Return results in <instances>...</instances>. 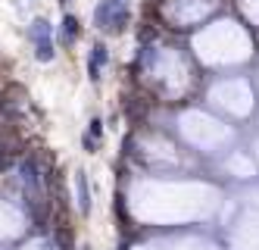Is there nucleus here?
<instances>
[{
  "label": "nucleus",
  "mask_w": 259,
  "mask_h": 250,
  "mask_svg": "<svg viewBox=\"0 0 259 250\" xmlns=\"http://www.w3.org/2000/svg\"><path fill=\"white\" fill-rule=\"evenodd\" d=\"M106 63V47L103 44H94V50H91V60H88V72H91V79H100V69Z\"/></svg>",
  "instance_id": "1"
},
{
  "label": "nucleus",
  "mask_w": 259,
  "mask_h": 250,
  "mask_svg": "<svg viewBox=\"0 0 259 250\" xmlns=\"http://www.w3.org/2000/svg\"><path fill=\"white\" fill-rule=\"evenodd\" d=\"M75 185H78V206H81V213H91V194H88L84 172H78V175H75Z\"/></svg>",
  "instance_id": "2"
},
{
  "label": "nucleus",
  "mask_w": 259,
  "mask_h": 250,
  "mask_svg": "<svg viewBox=\"0 0 259 250\" xmlns=\"http://www.w3.org/2000/svg\"><path fill=\"white\" fill-rule=\"evenodd\" d=\"M60 34H63L66 44H72V41L78 38V19H75V16H63V28H60Z\"/></svg>",
  "instance_id": "3"
},
{
  "label": "nucleus",
  "mask_w": 259,
  "mask_h": 250,
  "mask_svg": "<svg viewBox=\"0 0 259 250\" xmlns=\"http://www.w3.org/2000/svg\"><path fill=\"white\" fill-rule=\"evenodd\" d=\"M113 13H116L113 4H109V0H103V4L97 7V16H94V19H97V25H100V28H109V19H113Z\"/></svg>",
  "instance_id": "4"
},
{
  "label": "nucleus",
  "mask_w": 259,
  "mask_h": 250,
  "mask_svg": "<svg viewBox=\"0 0 259 250\" xmlns=\"http://www.w3.org/2000/svg\"><path fill=\"white\" fill-rule=\"evenodd\" d=\"M34 56H38L41 63H50L53 60V44L50 41H34Z\"/></svg>",
  "instance_id": "5"
},
{
  "label": "nucleus",
  "mask_w": 259,
  "mask_h": 250,
  "mask_svg": "<svg viewBox=\"0 0 259 250\" xmlns=\"http://www.w3.org/2000/svg\"><path fill=\"white\" fill-rule=\"evenodd\" d=\"M31 38L34 41H50V25L44 22V19H38V22L31 25Z\"/></svg>",
  "instance_id": "6"
},
{
  "label": "nucleus",
  "mask_w": 259,
  "mask_h": 250,
  "mask_svg": "<svg viewBox=\"0 0 259 250\" xmlns=\"http://www.w3.org/2000/svg\"><path fill=\"white\" fill-rule=\"evenodd\" d=\"M100 131H103V125H100V119H94V122H91V131H88V134L97 141V138H100Z\"/></svg>",
  "instance_id": "7"
},
{
  "label": "nucleus",
  "mask_w": 259,
  "mask_h": 250,
  "mask_svg": "<svg viewBox=\"0 0 259 250\" xmlns=\"http://www.w3.org/2000/svg\"><path fill=\"white\" fill-rule=\"evenodd\" d=\"M66 4H72V0H63V7H66Z\"/></svg>",
  "instance_id": "8"
}]
</instances>
